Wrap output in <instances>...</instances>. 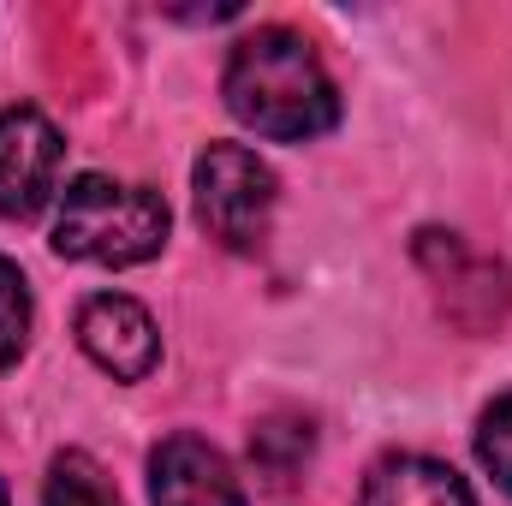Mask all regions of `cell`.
Here are the masks:
<instances>
[{
	"mask_svg": "<svg viewBox=\"0 0 512 506\" xmlns=\"http://www.w3.org/2000/svg\"><path fill=\"white\" fill-rule=\"evenodd\" d=\"M221 90L239 126H251L256 137H274V143H310L340 120V90L322 54L298 30H280V24L233 42Z\"/></svg>",
	"mask_w": 512,
	"mask_h": 506,
	"instance_id": "cell-1",
	"label": "cell"
},
{
	"mask_svg": "<svg viewBox=\"0 0 512 506\" xmlns=\"http://www.w3.org/2000/svg\"><path fill=\"white\" fill-rule=\"evenodd\" d=\"M167 245V203L143 185L108 179V173H78L60 191L54 215V251L96 268H131Z\"/></svg>",
	"mask_w": 512,
	"mask_h": 506,
	"instance_id": "cell-2",
	"label": "cell"
},
{
	"mask_svg": "<svg viewBox=\"0 0 512 506\" xmlns=\"http://www.w3.org/2000/svg\"><path fill=\"white\" fill-rule=\"evenodd\" d=\"M191 191H197V221L209 227V239H221L227 251H251L268 233L274 215V173L268 161L245 143H209L191 167Z\"/></svg>",
	"mask_w": 512,
	"mask_h": 506,
	"instance_id": "cell-3",
	"label": "cell"
},
{
	"mask_svg": "<svg viewBox=\"0 0 512 506\" xmlns=\"http://www.w3.org/2000/svg\"><path fill=\"white\" fill-rule=\"evenodd\" d=\"M60 161L66 143L42 108H6L0 114V215L6 221H30L54 203L60 191Z\"/></svg>",
	"mask_w": 512,
	"mask_h": 506,
	"instance_id": "cell-4",
	"label": "cell"
},
{
	"mask_svg": "<svg viewBox=\"0 0 512 506\" xmlns=\"http://www.w3.org/2000/svg\"><path fill=\"white\" fill-rule=\"evenodd\" d=\"M78 346H84V358L96 370H108L114 381H143L161 364V328L126 292L84 298V310H78Z\"/></svg>",
	"mask_w": 512,
	"mask_h": 506,
	"instance_id": "cell-5",
	"label": "cell"
},
{
	"mask_svg": "<svg viewBox=\"0 0 512 506\" xmlns=\"http://www.w3.org/2000/svg\"><path fill=\"white\" fill-rule=\"evenodd\" d=\"M149 501L155 506H245V489H239L227 453H215L197 435H173L149 459Z\"/></svg>",
	"mask_w": 512,
	"mask_h": 506,
	"instance_id": "cell-6",
	"label": "cell"
},
{
	"mask_svg": "<svg viewBox=\"0 0 512 506\" xmlns=\"http://www.w3.org/2000/svg\"><path fill=\"white\" fill-rule=\"evenodd\" d=\"M358 506H477V495L453 465L423 453H393L364 477Z\"/></svg>",
	"mask_w": 512,
	"mask_h": 506,
	"instance_id": "cell-7",
	"label": "cell"
},
{
	"mask_svg": "<svg viewBox=\"0 0 512 506\" xmlns=\"http://www.w3.org/2000/svg\"><path fill=\"white\" fill-rule=\"evenodd\" d=\"M42 506H120L108 471L90 459V453H60L48 465V483H42Z\"/></svg>",
	"mask_w": 512,
	"mask_h": 506,
	"instance_id": "cell-8",
	"label": "cell"
},
{
	"mask_svg": "<svg viewBox=\"0 0 512 506\" xmlns=\"http://www.w3.org/2000/svg\"><path fill=\"white\" fill-rule=\"evenodd\" d=\"M30 346V286L12 256H0V370H12Z\"/></svg>",
	"mask_w": 512,
	"mask_h": 506,
	"instance_id": "cell-9",
	"label": "cell"
},
{
	"mask_svg": "<svg viewBox=\"0 0 512 506\" xmlns=\"http://www.w3.org/2000/svg\"><path fill=\"white\" fill-rule=\"evenodd\" d=\"M477 459H483V471L495 477V489L512 495V393H501V399L483 411V423H477Z\"/></svg>",
	"mask_w": 512,
	"mask_h": 506,
	"instance_id": "cell-10",
	"label": "cell"
},
{
	"mask_svg": "<svg viewBox=\"0 0 512 506\" xmlns=\"http://www.w3.org/2000/svg\"><path fill=\"white\" fill-rule=\"evenodd\" d=\"M0 506H6V489H0Z\"/></svg>",
	"mask_w": 512,
	"mask_h": 506,
	"instance_id": "cell-11",
	"label": "cell"
}]
</instances>
